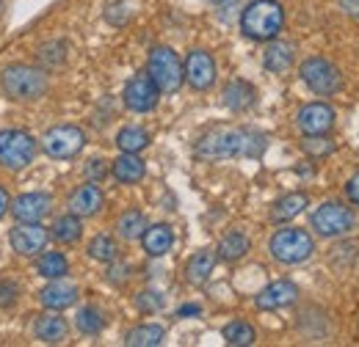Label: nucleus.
Returning <instances> with one entry per match:
<instances>
[{"label": "nucleus", "mask_w": 359, "mask_h": 347, "mask_svg": "<svg viewBox=\"0 0 359 347\" xmlns=\"http://www.w3.org/2000/svg\"><path fill=\"white\" fill-rule=\"evenodd\" d=\"M182 72H185L188 86L196 91H205L216 83V61L208 50H191L182 64Z\"/></svg>", "instance_id": "nucleus-10"}, {"label": "nucleus", "mask_w": 359, "mask_h": 347, "mask_svg": "<svg viewBox=\"0 0 359 347\" xmlns=\"http://www.w3.org/2000/svg\"><path fill=\"white\" fill-rule=\"evenodd\" d=\"M144 160L135 157V152H122L116 160H114V176L125 185H135L144 179Z\"/></svg>", "instance_id": "nucleus-21"}, {"label": "nucleus", "mask_w": 359, "mask_h": 347, "mask_svg": "<svg viewBox=\"0 0 359 347\" xmlns=\"http://www.w3.org/2000/svg\"><path fill=\"white\" fill-rule=\"evenodd\" d=\"M210 3H222V0H210Z\"/></svg>", "instance_id": "nucleus-41"}, {"label": "nucleus", "mask_w": 359, "mask_h": 347, "mask_svg": "<svg viewBox=\"0 0 359 347\" xmlns=\"http://www.w3.org/2000/svg\"><path fill=\"white\" fill-rule=\"evenodd\" d=\"M128 276H130V267H128V264H114V267L108 270V278H111L114 284H122Z\"/></svg>", "instance_id": "nucleus-36"}, {"label": "nucleus", "mask_w": 359, "mask_h": 347, "mask_svg": "<svg viewBox=\"0 0 359 347\" xmlns=\"http://www.w3.org/2000/svg\"><path fill=\"white\" fill-rule=\"evenodd\" d=\"M213 264H216V254L213 251H199V254H194L191 262H188V267H185V278L191 281V284H205L208 278H210V273H213Z\"/></svg>", "instance_id": "nucleus-23"}, {"label": "nucleus", "mask_w": 359, "mask_h": 347, "mask_svg": "<svg viewBox=\"0 0 359 347\" xmlns=\"http://www.w3.org/2000/svg\"><path fill=\"white\" fill-rule=\"evenodd\" d=\"M271 257L282 264H302L313 257L315 243L304 229H279L271 237Z\"/></svg>", "instance_id": "nucleus-4"}, {"label": "nucleus", "mask_w": 359, "mask_h": 347, "mask_svg": "<svg viewBox=\"0 0 359 347\" xmlns=\"http://www.w3.org/2000/svg\"><path fill=\"white\" fill-rule=\"evenodd\" d=\"M304 207H307V196H304V193H287V196H282V199L273 204L271 220H273V223H285V220L299 215Z\"/></svg>", "instance_id": "nucleus-24"}, {"label": "nucleus", "mask_w": 359, "mask_h": 347, "mask_svg": "<svg viewBox=\"0 0 359 347\" xmlns=\"http://www.w3.org/2000/svg\"><path fill=\"white\" fill-rule=\"evenodd\" d=\"M147 75L155 80V86L161 88L163 94H175L182 80H185V72H182V64H180L177 52L172 47H155L149 52V64H147Z\"/></svg>", "instance_id": "nucleus-5"}, {"label": "nucleus", "mask_w": 359, "mask_h": 347, "mask_svg": "<svg viewBox=\"0 0 359 347\" xmlns=\"http://www.w3.org/2000/svg\"><path fill=\"white\" fill-rule=\"evenodd\" d=\"M116 229H119V237H125V240H135V237H141V234H144V229H147V218L141 215L138 210H130V213H125V215L119 218Z\"/></svg>", "instance_id": "nucleus-31"}, {"label": "nucleus", "mask_w": 359, "mask_h": 347, "mask_svg": "<svg viewBox=\"0 0 359 347\" xmlns=\"http://www.w3.org/2000/svg\"><path fill=\"white\" fill-rule=\"evenodd\" d=\"M42 146L53 160H69L75 155H81V149L86 146V135L81 127H72V125H58L53 130L45 132L42 138Z\"/></svg>", "instance_id": "nucleus-8"}, {"label": "nucleus", "mask_w": 359, "mask_h": 347, "mask_svg": "<svg viewBox=\"0 0 359 347\" xmlns=\"http://www.w3.org/2000/svg\"><path fill=\"white\" fill-rule=\"evenodd\" d=\"M246 251H249V240L241 232H229L224 240L219 243V257L224 262L241 260V257H246Z\"/></svg>", "instance_id": "nucleus-26"}, {"label": "nucleus", "mask_w": 359, "mask_h": 347, "mask_svg": "<svg viewBox=\"0 0 359 347\" xmlns=\"http://www.w3.org/2000/svg\"><path fill=\"white\" fill-rule=\"evenodd\" d=\"M199 311H202V309H199L196 304H188L180 309V317H185V314H199Z\"/></svg>", "instance_id": "nucleus-39"}, {"label": "nucleus", "mask_w": 359, "mask_h": 347, "mask_svg": "<svg viewBox=\"0 0 359 347\" xmlns=\"http://www.w3.org/2000/svg\"><path fill=\"white\" fill-rule=\"evenodd\" d=\"M75 325H78V331H83V334H100L102 331V325H105V320H102V314L97 311V309H81L78 311V320H75Z\"/></svg>", "instance_id": "nucleus-33"}, {"label": "nucleus", "mask_w": 359, "mask_h": 347, "mask_svg": "<svg viewBox=\"0 0 359 347\" xmlns=\"http://www.w3.org/2000/svg\"><path fill=\"white\" fill-rule=\"evenodd\" d=\"M53 237L58 240V243H75L78 237H81V218L75 215H64L55 220V226H53Z\"/></svg>", "instance_id": "nucleus-29"}, {"label": "nucleus", "mask_w": 359, "mask_h": 347, "mask_svg": "<svg viewBox=\"0 0 359 347\" xmlns=\"http://www.w3.org/2000/svg\"><path fill=\"white\" fill-rule=\"evenodd\" d=\"M282 25H285V11L276 0H255L246 6L243 17H241V31L257 42L276 39Z\"/></svg>", "instance_id": "nucleus-2"}, {"label": "nucleus", "mask_w": 359, "mask_h": 347, "mask_svg": "<svg viewBox=\"0 0 359 347\" xmlns=\"http://www.w3.org/2000/svg\"><path fill=\"white\" fill-rule=\"evenodd\" d=\"M116 243L108 237V234H97L89 243V257L97 262H114L116 260Z\"/></svg>", "instance_id": "nucleus-32"}, {"label": "nucleus", "mask_w": 359, "mask_h": 347, "mask_svg": "<svg viewBox=\"0 0 359 347\" xmlns=\"http://www.w3.org/2000/svg\"><path fill=\"white\" fill-rule=\"evenodd\" d=\"M299 130L304 135H326L334 127V111L326 102H310L299 111Z\"/></svg>", "instance_id": "nucleus-13"}, {"label": "nucleus", "mask_w": 359, "mask_h": 347, "mask_svg": "<svg viewBox=\"0 0 359 347\" xmlns=\"http://www.w3.org/2000/svg\"><path fill=\"white\" fill-rule=\"evenodd\" d=\"M354 226V213L337 201H323L313 213V229L320 237H340Z\"/></svg>", "instance_id": "nucleus-9"}, {"label": "nucleus", "mask_w": 359, "mask_h": 347, "mask_svg": "<svg viewBox=\"0 0 359 347\" xmlns=\"http://www.w3.org/2000/svg\"><path fill=\"white\" fill-rule=\"evenodd\" d=\"M346 196H348L351 204H357L359 207V171L348 179V185H346Z\"/></svg>", "instance_id": "nucleus-37"}, {"label": "nucleus", "mask_w": 359, "mask_h": 347, "mask_svg": "<svg viewBox=\"0 0 359 347\" xmlns=\"http://www.w3.org/2000/svg\"><path fill=\"white\" fill-rule=\"evenodd\" d=\"M86 174H89V179H102L105 176V163L102 160H91L86 166Z\"/></svg>", "instance_id": "nucleus-38"}, {"label": "nucleus", "mask_w": 359, "mask_h": 347, "mask_svg": "<svg viewBox=\"0 0 359 347\" xmlns=\"http://www.w3.org/2000/svg\"><path fill=\"white\" fill-rule=\"evenodd\" d=\"M50 207H53V199L47 193H25V196H20L14 201L11 215L17 218L20 223H39L50 213Z\"/></svg>", "instance_id": "nucleus-15"}, {"label": "nucleus", "mask_w": 359, "mask_h": 347, "mask_svg": "<svg viewBox=\"0 0 359 347\" xmlns=\"http://www.w3.org/2000/svg\"><path fill=\"white\" fill-rule=\"evenodd\" d=\"M222 97H224V105L229 108V111L241 113V111H249V108L255 105L257 91H255L252 83H246V80H232V83H226Z\"/></svg>", "instance_id": "nucleus-20"}, {"label": "nucleus", "mask_w": 359, "mask_h": 347, "mask_svg": "<svg viewBox=\"0 0 359 347\" xmlns=\"http://www.w3.org/2000/svg\"><path fill=\"white\" fill-rule=\"evenodd\" d=\"M224 339H226V345H232V347H246V345H255L257 334H255V328H252L249 323L235 320V323H229L224 328Z\"/></svg>", "instance_id": "nucleus-28"}, {"label": "nucleus", "mask_w": 359, "mask_h": 347, "mask_svg": "<svg viewBox=\"0 0 359 347\" xmlns=\"http://www.w3.org/2000/svg\"><path fill=\"white\" fill-rule=\"evenodd\" d=\"M36 270H39V276H45V278H64L67 270H69V264L64 260V254L47 251V254H42L39 262H36Z\"/></svg>", "instance_id": "nucleus-27"}, {"label": "nucleus", "mask_w": 359, "mask_h": 347, "mask_svg": "<svg viewBox=\"0 0 359 347\" xmlns=\"http://www.w3.org/2000/svg\"><path fill=\"white\" fill-rule=\"evenodd\" d=\"M6 210H8V196H6V190L0 187V215H3Z\"/></svg>", "instance_id": "nucleus-40"}, {"label": "nucleus", "mask_w": 359, "mask_h": 347, "mask_svg": "<svg viewBox=\"0 0 359 347\" xmlns=\"http://www.w3.org/2000/svg\"><path fill=\"white\" fill-rule=\"evenodd\" d=\"M42 304L53 311H61V309H69V306L78 301V287L75 284H67L61 278H53V284H47L45 290L39 292Z\"/></svg>", "instance_id": "nucleus-17"}, {"label": "nucleus", "mask_w": 359, "mask_h": 347, "mask_svg": "<svg viewBox=\"0 0 359 347\" xmlns=\"http://www.w3.org/2000/svg\"><path fill=\"white\" fill-rule=\"evenodd\" d=\"M299 75H302V80L307 83V88L315 91V94H320V97H329V94H334L337 88L343 86L340 69H337L332 61H326V58H307V61L302 64Z\"/></svg>", "instance_id": "nucleus-7"}, {"label": "nucleus", "mask_w": 359, "mask_h": 347, "mask_svg": "<svg viewBox=\"0 0 359 347\" xmlns=\"http://www.w3.org/2000/svg\"><path fill=\"white\" fill-rule=\"evenodd\" d=\"M166 339V331L161 325H138L133 328L128 337H125V345L130 347H158L163 345Z\"/></svg>", "instance_id": "nucleus-25"}, {"label": "nucleus", "mask_w": 359, "mask_h": 347, "mask_svg": "<svg viewBox=\"0 0 359 347\" xmlns=\"http://www.w3.org/2000/svg\"><path fill=\"white\" fill-rule=\"evenodd\" d=\"M141 243H144V251L149 257H163L172 251L175 246V232L166 226V223H155V226H147L144 234H141Z\"/></svg>", "instance_id": "nucleus-16"}, {"label": "nucleus", "mask_w": 359, "mask_h": 347, "mask_svg": "<svg viewBox=\"0 0 359 347\" xmlns=\"http://www.w3.org/2000/svg\"><path fill=\"white\" fill-rule=\"evenodd\" d=\"M158 97H161V88L155 86V80L149 75H138L125 86V105L135 113L152 111L158 105Z\"/></svg>", "instance_id": "nucleus-11"}, {"label": "nucleus", "mask_w": 359, "mask_h": 347, "mask_svg": "<svg viewBox=\"0 0 359 347\" xmlns=\"http://www.w3.org/2000/svg\"><path fill=\"white\" fill-rule=\"evenodd\" d=\"M293 44L287 42H273L271 39L269 50H266V55H263V61H266V69L269 72H276V75H282V72H287L290 66H293Z\"/></svg>", "instance_id": "nucleus-22"}, {"label": "nucleus", "mask_w": 359, "mask_h": 347, "mask_svg": "<svg viewBox=\"0 0 359 347\" xmlns=\"http://www.w3.org/2000/svg\"><path fill=\"white\" fill-rule=\"evenodd\" d=\"M135 306H138L141 311H158V309H163V295L147 290V292H141V295L135 298Z\"/></svg>", "instance_id": "nucleus-34"}, {"label": "nucleus", "mask_w": 359, "mask_h": 347, "mask_svg": "<svg viewBox=\"0 0 359 347\" xmlns=\"http://www.w3.org/2000/svg\"><path fill=\"white\" fill-rule=\"evenodd\" d=\"M47 229L45 226H39V223H20L17 229H11V234H8V240H11V248L17 251V254H22V257H34V254H39L42 248L47 246Z\"/></svg>", "instance_id": "nucleus-12"}, {"label": "nucleus", "mask_w": 359, "mask_h": 347, "mask_svg": "<svg viewBox=\"0 0 359 347\" xmlns=\"http://www.w3.org/2000/svg\"><path fill=\"white\" fill-rule=\"evenodd\" d=\"M3 88L11 99L17 102H28V99H39L47 91V75L36 66L28 64H14L3 72Z\"/></svg>", "instance_id": "nucleus-3"}, {"label": "nucleus", "mask_w": 359, "mask_h": 347, "mask_svg": "<svg viewBox=\"0 0 359 347\" xmlns=\"http://www.w3.org/2000/svg\"><path fill=\"white\" fill-rule=\"evenodd\" d=\"M147 143H149V135H147V130H141V127H125V130H119V135H116V146L122 152H141Z\"/></svg>", "instance_id": "nucleus-30"}, {"label": "nucleus", "mask_w": 359, "mask_h": 347, "mask_svg": "<svg viewBox=\"0 0 359 347\" xmlns=\"http://www.w3.org/2000/svg\"><path fill=\"white\" fill-rule=\"evenodd\" d=\"M296 298H299V287L293 281L282 278V281L269 284L266 290H260V295L255 298V304H257V309H263V311H273V309H285V306L296 304Z\"/></svg>", "instance_id": "nucleus-14"}, {"label": "nucleus", "mask_w": 359, "mask_h": 347, "mask_svg": "<svg viewBox=\"0 0 359 347\" xmlns=\"http://www.w3.org/2000/svg\"><path fill=\"white\" fill-rule=\"evenodd\" d=\"M36 155V141L25 130H3L0 132V166L20 171L25 169Z\"/></svg>", "instance_id": "nucleus-6"}, {"label": "nucleus", "mask_w": 359, "mask_h": 347, "mask_svg": "<svg viewBox=\"0 0 359 347\" xmlns=\"http://www.w3.org/2000/svg\"><path fill=\"white\" fill-rule=\"evenodd\" d=\"M100 207H102V190H100L97 185H83V187H78V190L72 193V199H69V210L78 218L97 215Z\"/></svg>", "instance_id": "nucleus-18"}, {"label": "nucleus", "mask_w": 359, "mask_h": 347, "mask_svg": "<svg viewBox=\"0 0 359 347\" xmlns=\"http://www.w3.org/2000/svg\"><path fill=\"white\" fill-rule=\"evenodd\" d=\"M17 295H20L17 284H11V281H0V309H8V306L17 304Z\"/></svg>", "instance_id": "nucleus-35"}, {"label": "nucleus", "mask_w": 359, "mask_h": 347, "mask_svg": "<svg viewBox=\"0 0 359 347\" xmlns=\"http://www.w3.org/2000/svg\"><path fill=\"white\" fill-rule=\"evenodd\" d=\"M266 152V135L246 127H213L196 143V157L226 160V157H260Z\"/></svg>", "instance_id": "nucleus-1"}, {"label": "nucleus", "mask_w": 359, "mask_h": 347, "mask_svg": "<svg viewBox=\"0 0 359 347\" xmlns=\"http://www.w3.org/2000/svg\"><path fill=\"white\" fill-rule=\"evenodd\" d=\"M67 320L58 317L53 309L36 320V339H42L45 345H61L67 339Z\"/></svg>", "instance_id": "nucleus-19"}]
</instances>
